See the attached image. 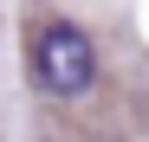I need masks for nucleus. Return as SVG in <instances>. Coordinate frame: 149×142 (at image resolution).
<instances>
[{
    "mask_svg": "<svg viewBox=\"0 0 149 142\" xmlns=\"http://www.w3.org/2000/svg\"><path fill=\"white\" fill-rule=\"evenodd\" d=\"M33 84L45 97H58V103L84 97L97 84V45H91V32L78 19H52V26L33 39Z\"/></svg>",
    "mask_w": 149,
    "mask_h": 142,
    "instance_id": "obj_1",
    "label": "nucleus"
}]
</instances>
